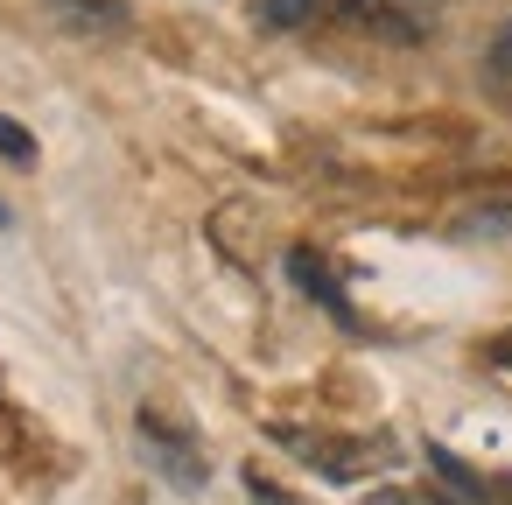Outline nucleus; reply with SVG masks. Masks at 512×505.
<instances>
[{
	"mask_svg": "<svg viewBox=\"0 0 512 505\" xmlns=\"http://www.w3.org/2000/svg\"><path fill=\"white\" fill-rule=\"evenodd\" d=\"M302 463H316L330 484H358L372 470V442H344V435H302V428H274Z\"/></svg>",
	"mask_w": 512,
	"mask_h": 505,
	"instance_id": "nucleus-1",
	"label": "nucleus"
},
{
	"mask_svg": "<svg viewBox=\"0 0 512 505\" xmlns=\"http://www.w3.org/2000/svg\"><path fill=\"white\" fill-rule=\"evenodd\" d=\"M141 449L169 470V484H183V491H197V484H204V456H197V449H190L162 414H141Z\"/></svg>",
	"mask_w": 512,
	"mask_h": 505,
	"instance_id": "nucleus-2",
	"label": "nucleus"
},
{
	"mask_svg": "<svg viewBox=\"0 0 512 505\" xmlns=\"http://www.w3.org/2000/svg\"><path fill=\"white\" fill-rule=\"evenodd\" d=\"M50 15L64 22V29H78V36H106V29H127V8L120 0H50Z\"/></svg>",
	"mask_w": 512,
	"mask_h": 505,
	"instance_id": "nucleus-3",
	"label": "nucleus"
},
{
	"mask_svg": "<svg viewBox=\"0 0 512 505\" xmlns=\"http://www.w3.org/2000/svg\"><path fill=\"white\" fill-rule=\"evenodd\" d=\"M330 8H337L351 29H365V36H407V22L386 8V0H330Z\"/></svg>",
	"mask_w": 512,
	"mask_h": 505,
	"instance_id": "nucleus-4",
	"label": "nucleus"
},
{
	"mask_svg": "<svg viewBox=\"0 0 512 505\" xmlns=\"http://www.w3.org/2000/svg\"><path fill=\"white\" fill-rule=\"evenodd\" d=\"M323 8H330V0H253L260 29H309Z\"/></svg>",
	"mask_w": 512,
	"mask_h": 505,
	"instance_id": "nucleus-5",
	"label": "nucleus"
},
{
	"mask_svg": "<svg viewBox=\"0 0 512 505\" xmlns=\"http://www.w3.org/2000/svg\"><path fill=\"white\" fill-rule=\"evenodd\" d=\"M288 274H295V281H302L309 295H323V302H330L337 316H351V309H344V288H337V281H330V274H323V267H316L309 253H288Z\"/></svg>",
	"mask_w": 512,
	"mask_h": 505,
	"instance_id": "nucleus-6",
	"label": "nucleus"
},
{
	"mask_svg": "<svg viewBox=\"0 0 512 505\" xmlns=\"http://www.w3.org/2000/svg\"><path fill=\"white\" fill-rule=\"evenodd\" d=\"M0 155H8V162H36V134L22 120H8V113H0Z\"/></svg>",
	"mask_w": 512,
	"mask_h": 505,
	"instance_id": "nucleus-7",
	"label": "nucleus"
},
{
	"mask_svg": "<svg viewBox=\"0 0 512 505\" xmlns=\"http://www.w3.org/2000/svg\"><path fill=\"white\" fill-rule=\"evenodd\" d=\"M484 64H491V78H505V85H512V15H505V29L491 36V50H484Z\"/></svg>",
	"mask_w": 512,
	"mask_h": 505,
	"instance_id": "nucleus-8",
	"label": "nucleus"
},
{
	"mask_svg": "<svg viewBox=\"0 0 512 505\" xmlns=\"http://www.w3.org/2000/svg\"><path fill=\"white\" fill-rule=\"evenodd\" d=\"M246 491H253V505H295V498H288V491H274V484H267V477H260V470H253V477H246Z\"/></svg>",
	"mask_w": 512,
	"mask_h": 505,
	"instance_id": "nucleus-9",
	"label": "nucleus"
},
{
	"mask_svg": "<svg viewBox=\"0 0 512 505\" xmlns=\"http://www.w3.org/2000/svg\"><path fill=\"white\" fill-rule=\"evenodd\" d=\"M491 365H505V372H512V337H498V344H491Z\"/></svg>",
	"mask_w": 512,
	"mask_h": 505,
	"instance_id": "nucleus-10",
	"label": "nucleus"
},
{
	"mask_svg": "<svg viewBox=\"0 0 512 505\" xmlns=\"http://www.w3.org/2000/svg\"><path fill=\"white\" fill-rule=\"evenodd\" d=\"M0 218H8V211H0Z\"/></svg>",
	"mask_w": 512,
	"mask_h": 505,
	"instance_id": "nucleus-11",
	"label": "nucleus"
}]
</instances>
